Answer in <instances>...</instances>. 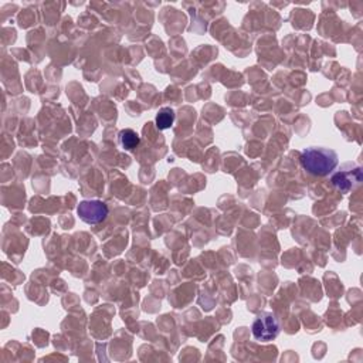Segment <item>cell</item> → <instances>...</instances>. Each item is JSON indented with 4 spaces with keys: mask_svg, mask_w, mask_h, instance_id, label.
<instances>
[{
    "mask_svg": "<svg viewBox=\"0 0 363 363\" xmlns=\"http://www.w3.org/2000/svg\"><path fill=\"white\" fill-rule=\"evenodd\" d=\"M77 213L86 224H98L104 221L109 213L108 206L101 200H84L78 204Z\"/></svg>",
    "mask_w": 363,
    "mask_h": 363,
    "instance_id": "cell-4",
    "label": "cell"
},
{
    "mask_svg": "<svg viewBox=\"0 0 363 363\" xmlns=\"http://www.w3.org/2000/svg\"><path fill=\"white\" fill-rule=\"evenodd\" d=\"M302 167L313 176H328L339 163L337 153L326 147H306L301 153Z\"/></svg>",
    "mask_w": 363,
    "mask_h": 363,
    "instance_id": "cell-1",
    "label": "cell"
},
{
    "mask_svg": "<svg viewBox=\"0 0 363 363\" xmlns=\"http://www.w3.org/2000/svg\"><path fill=\"white\" fill-rule=\"evenodd\" d=\"M118 136H119L121 146L123 149H126V150H133L139 145V142H140L139 135L133 129H130V128L122 129Z\"/></svg>",
    "mask_w": 363,
    "mask_h": 363,
    "instance_id": "cell-5",
    "label": "cell"
},
{
    "mask_svg": "<svg viewBox=\"0 0 363 363\" xmlns=\"http://www.w3.org/2000/svg\"><path fill=\"white\" fill-rule=\"evenodd\" d=\"M252 336L261 342H269L279 333V322L271 312H261L252 322Z\"/></svg>",
    "mask_w": 363,
    "mask_h": 363,
    "instance_id": "cell-3",
    "label": "cell"
},
{
    "mask_svg": "<svg viewBox=\"0 0 363 363\" xmlns=\"http://www.w3.org/2000/svg\"><path fill=\"white\" fill-rule=\"evenodd\" d=\"M332 184L340 190L342 193H347L356 186H359L363 180L362 167L354 163H346L332 176Z\"/></svg>",
    "mask_w": 363,
    "mask_h": 363,
    "instance_id": "cell-2",
    "label": "cell"
},
{
    "mask_svg": "<svg viewBox=\"0 0 363 363\" xmlns=\"http://www.w3.org/2000/svg\"><path fill=\"white\" fill-rule=\"evenodd\" d=\"M174 122V111L172 108H162L159 109L157 115H156V126L160 129V130H164V129H169Z\"/></svg>",
    "mask_w": 363,
    "mask_h": 363,
    "instance_id": "cell-6",
    "label": "cell"
}]
</instances>
